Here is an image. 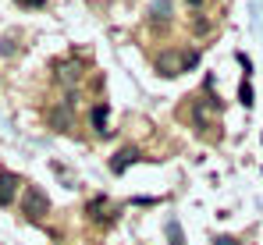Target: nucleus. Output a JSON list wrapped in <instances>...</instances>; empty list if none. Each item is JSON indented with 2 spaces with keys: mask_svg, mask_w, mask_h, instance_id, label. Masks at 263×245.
Here are the masks:
<instances>
[{
  "mask_svg": "<svg viewBox=\"0 0 263 245\" xmlns=\"http://www.w3.org/2000/svg\"><path fill=\"white\" fill-rule=\"evenodd\" d=\"M22 210H25L29 220H43L46 213H50V199H46V192H43V189H36V185H29V189H25V199H22Z\"/></svg>",
  "mask_w": 263,
  "mask_h": 245,
  "instance_id": "obj_1",
  "label": "nucleus"
},
{
  "mask_svg": "<svg viewBox=\"0 0 263 245\" xmlns=\"http://www.w3.org/2000/svg\"><path fill=\"white\" fill-rule=\"evenodd\" d=\"M86 213L92 217V220H96V224H110V220L118 217V210L110 206V199H103V196H96V199L86 206Z\"/></svg>",
  "mask_w": 263,
  "mask_h": 245,
  "instance_id": "obj_2",
  "label": "nucleus"
},
{
  "mask_svg": "<svg viewBox=\"0 0 263 245\" xmlns=\"http://www.w3.org/2000/svg\"><path fill=\"white\" fill-rule=\"evenodd\" d=\"M71 107H75V92L64 100V107H53V110H50V128L68 131V128H71Z\"/></svg>",
  "mask_w": 263,
  "mask_h": 245,
  "instance_id": "obj_3",
  "label": "nucleus"
},
{
  "mask_svg": "<svg viewBox=\"0 0 263 245\" xmlns=\"http://www.w3.org/2000/svg\"><path fill=\"white\" fill-rule=\"evenodd\" d=\"M18 185H22V178H18L14 171H0V206L14 203V196H18Z\"/></svg>",
  "mask_w": 263,
  "mask_h": 245,
  "instance_id": "obj_4",
  "label": "nucleus"
},
{
  "mask_svg": "<svg viewBox=\"0 0 263 245\" xmlns=\"http://www.w3.org/2000/svg\"><path fill=\"white\" fill-rule=\"evenodd\" d=\"M53 79L61 82V85H75V82L82 79V64H75V61H68V64H57Z\"/></svg>",
  "mask_w": 263,
  "mask_h": 245,
  "instance_id": "obj_5",
  "label": "nucleus"
},
{
  "mask_svg": "<svg viewBox=\"0 0 263 245\" xmlns=\"http://www.w3.org/2000/svg\"><path fill=\"white\" fill-rule=\"evenodd\" d=\"M149 18H153V25H164V22H171V18H175V0H153V7H149Z\"/></svg>",
  "mask_w": 263,
  "mask_h": 245,
  "instance_id": "obj_6",
  "label": "nucleus"
},
{
  "mask_svg": "<svg viewBox=\"0 0 263 245\" xmlns=\"http://www.w3.org/2000/svg\"><path fill=\"white\" fill-rule=\"evenodd\" d=\"M135 160H139V149H135V146H125L121 153H114V160H110V171H114V174H121V171H125L128 163H135Z\"/></svg>",
  "mask_w": 263,
  "mask_h": 245,
  "instance_id": "obj_7",
  "label": "nucleus"
},
{
  "mask_svg": "<svg viewBox=\"0 0 263 245\" xmlns=\"http://www.w3.org/2000/svg\"><path fill=\"white\" fill-rule=\"evenodd\" d=\"M92 128H96L100 135H107V103H96V107H92Z\"/></svg>",
  "mask_w": 263,
  "mask_h": 245,
  "instance_id": "obj_8",
  "label": "nucleus"
},
{
  "mask_svg": "<svg viewBox=\"0 0 263 245\" xmlns=\"http://www.w3.org/2000/svg\"><path fill=\"white\" fill-rule=\"evenodd\" d=\"M238 100H242L246 107H253V85H249V82H242V89H238Z\"/></svg>",
  "mask_w": 263,
  "mask_h": 245,
  "instance_id": "obj_9",
  "label": "nucleus"
},
{
  "mask_svg": "<svg viewBox=\"0 0 263 245\" xmlns=\"http://www.w3.org/2000/svg\"><path fill=\"white\" fill-rule=\"evenodd\" d=\"M167 235H171V245H185L181 242V228H178V224H167Z\"/></svg>",
  "mask_w": 263,
  "mask_h": 245,
  "instance_id": "obj_10",
  "label": "nucleus"
},
{
  "mask_svg": "<svg viewBox=\"0 0 263 245\" xmlns=\"http://www.w3.org/2000/svg\"><path fill=\"white\" fill-rule=\"evenodd\" d=\"M18 4H25V7H32V4H36V7H43V0H18Z\"/></svg>",
  "mask_w": 263,
  "mask_h": 245,
  "instance_id": "obj_11",
  "label": "nucleus"
},
{
  "mask_svg": "<svg viewBox=\"0 0 263 245\" xmlns=\"http://www.w3.org/2000/svg\"><path fill=\"white\" fill-rule=\"evenodd\" d=\"M185 4H189V7H196V11L203 7V0H185Z\"/></svg>",
  "mask_w": 263,
  "mask_h": 245,
  "instance_id": "obj_12",
  "label": "nucleus"
},
{
  "mask_svg": "<svg viewBox=\"0 0 263 245\" xmlns=\"http://www.w3.org/2000/svg\"><path fill=\"white\" fill-rule=\"evenodd\" d=\"M217 245H238L235 238H217Z\"/></svg>",
  "mask_w": 263,
  "mask_h": 245,
  "instance_id": "obj_13",
  "label": "nucleus"
}]
</instances>
